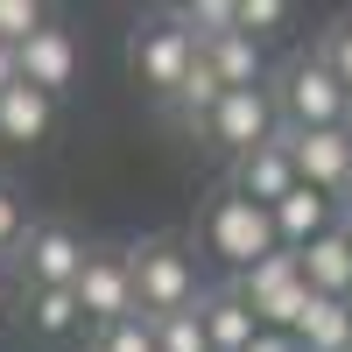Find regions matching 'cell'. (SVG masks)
Here are the masks:
<instances>
[{"label":"cell","mask_w":352,"mask_h":352,"mask_svg":"<svg viewBox=\"0 0 352 352\" xmlns=\"http://www.w3.org/2000/svg\"><path fill=\"white\" fill-rule=\"evenodd\" d=\"M197 324H204V345H212V352H247V345L261 338V317L247 310V296H240L232 282L197 296Z\"/></svg>","instance_id":"cell-12"},{"label":"cell","mask_w":352,"mask_h":352,"mask_svg":"<svg viewBox=\"0 0 352 352\" xmlns=\"http://www.w3.org/2000/svg\"><path fill=\"white\" fill-rule=\"evenodd\" d=\"M345 232H352V204H345Z\"/></svg>","instance_id":"cell-30"},{"label":"cell","mask_w":352,"mask_h":352,"mask_svg":"<svg viewBox=\"0 0 352 352\" xmlns=\"http://www.w3.org/2000/svg\"><path fill=\"white\" fill-rule=\"evenodd\" d=\"M197 240H204V254H219L232 275H247L254 261L282 254L275 212H268V204H254V197H240V190H219V197L197 212Z\"/></svg>","instance_id":"cell-3"},{"label":"cell","mask_w":352,"mask_h":352,"mask_svg":"<svg viewBox=\"0 0 352 352\" xmlns=\"http://www.w3.org/2000/svg\"><path fill=\"white\" fill-rule=\"evenodd\" d=\"M275 134H282V120H275V92H268V85H254V92H226V106L212 113V127H204V141H219L232 162L254 155V148H268Z\"/></svg>","instance_id":"cell-9"},{"label":"cell","mask_w":352,"mask_h":352,"mask_svg":"<svg viewBox=\"0 0 352 352\" xmlns=\"http://www.w3.org/2000/svg\"><path fill=\"white\" fill-rule=\"evenodd\" d=\"M338 219H345V212H338V197H324V190L296 184V190L275 204V240H282V254H303L310 240H324Z\"/></svg>","instance_id":"cell-11"},{"label":"cell","mask_w":352,"mask_h":352,"mask_svg":"<svg viewBox=\"0 0 352 352\" xmlns=\"http://www.w3.org/2000/svg\"><path fill=\"white\" fill-rule=\"evenodd\" d=\"M176 28H184L190 43L232 36V28H240V0H184V8H176Z\"/></svg>","instance_id":"cell-20"},{"label":"cell","mask_w":352,"mask_h":352,"mask_svg":"<svg viewBox=\"0 0 352 352\" xmlns=\"http://www.w3.org/2000/svg\"><path fill=\"white\" fill-rule=\"evenodd\" d=\"M14 317V282H8V261H0V324Z\"/></svg>","instance_id":"cell-29"},{"label":"cell","mask_w":352,"mask_h":352,"mask_svg":"<svg viewBox=\"0 0 352 352\" xmlns=\"http://www.w3.org/2000/svg\"><path fill=\"white\" fill-rule=\"evenodd\" d=\"M78 310H85V324H120V317H141L134 310V268H127V254H113V247H92L85 254V268H78Z\"/></svg>","instance_id":"cell-8"},{"label":"cell","mask_w":352,"mask_h":352,"mask_svg":"<svg viewBox=\"0 0 352 352\" xmlns=\"http://www.w3.org/2000/svg\"><path fill=\"white\" fill-rule=\"evenodd\" d=\"M345 204H352V197H345Z\"/></svg>","instance_id":"cell-32"},{"label":"cell","mask_w":352,"mask_h":352,"mask_svg":"<svg viewBox=\"0 0 352 352\" xmlns=\"http://www.w3.org/2000/svg\"><path fill=\"white\" fill-rule=\"evenodd\" d=\"M296 261H303L310 296H331V303H345V289H352V232H345V219L324 232V240H310Z\"/></svg>","instance_id":"cell-15"},{"label":"cell","mask_w":352,"mask_h":352,"mask_svg":"<svg viewBox=\"0 0 352 352\" xmlns=\"http://www.w3.org/2000/svg\"><path fill=\"white\" fill-rule=\"evenodd\" d=\"M56 134V99L36 92V85H8L0 92V141L8 148H43Z\"/></svg>","instance_id":"cell-14"},{"label":"cell","mask_w":352,"mask_h":352,"mask_svg":"<svg viewBox=\"0 0 352 352\" xmlns=\"http://www.w3.org/2000/svg\"><path fill=\"white\" fill-rule=\"evenodd\" d=\"M127 268H134V310L148 317H176V310H197V261L184 254V240H169V232H148V240L127 247Z\"/></svg>","instance_id":"cell-2"},{"label":"cell","mask_w":352,"mask_h":352,"mask_svg":"<svg viewBox=\"0 0 352 352\" xmlns=\"http://www.w3.org/2000/svg\"><path fill=\"white\" fill-rule=\"evenodd\" d=\"M85 232L71 226V219H36L28 226V240H21V275H28V289H78V268H85Z\"/></svg>","instance_id":"cell-6"},{"label":"cell","mask_w":352,"mask_h":352,"mask_svg":"<svg viewBox=\"0 0 352 352\" xmlns=\"http://www.w3.org/2000/svg\"><path fill=\"white\" fill-rule=\"evenodd\" d=\"M296 345H303V352H352V310L331 303V296H317L310 317L296 324Z\"/></svg>","instance_id":"cell-18"},{"label":"cell","mask_w":352,"mask_h":352,"mask_svg":"<svg viewBox=\"0 0 352 352\" xmlns=\"http://www.w3.org/2000/svg\"><path fill=\"white\" fill-rule=\"evenodd\" d=\"M247 352H303V345H296V338H289V331H261V338H254Z\"/></svg>","instance_id":"cell-27"},{"label":"cell","mask_w":352,"mask_h":352,"mask_svg":"<svg viewBox=\"0 0 352 352\" xmlns=\"http://www.w3.org/2000/svg\"><path fill=\"white\" fill-rule=\"evenodd\" d=\"M317 56H324V64L338 71V85H345V92H352V14L324 28V43H317Z\"/></svg>","instance_id":"cell-26"},{"label":"cell","mask_w":352,"mask_h":352,"mask_svg":"<svg viewBox=\"0 0 352 352\" xmlns=\"http://www.w3.org/2000/svg\"><path fill=\"white\" fill-rule=\"evenodd\" d=\"M14 64H21V85H36V92L64 99L71 85H78V64H85V50H78V36H71L64 21H43L36 36H28V43L14 50Z\"/></svg>","instance_id":"cell-10"},{"label":"cell","mask_w":352,"mask_h":352,"mask_svg":"<svg viewBox=\"0 0 352 352\" xmlns=\"http://www.w3.org/2000/svg\"><path fill=\"white\" fill-rule=\"evenodd\" d=\"M275 120L289 134H317V127H352V92L338 85V71L317 50L289 56L275 78Z\"/></svg>","instance_id":"cell-1"},{"label":"cell","mask_w":352,"mask_h":352,"mask_svg":"<svg viewBox=\"0 0 352 352\" xmlns=\"http://www.w3.org/2000/svg\"><path fill=\"white\" fill-rule=\"evenodd\" d=\"M155 352H212V345H204V324H197V310L155 317Z\"/></svg>","instance_id":"cell-21"},{"label":"cell","mask_w":352,"mask_h":352,"mask_svg":"<svg viewBox=\"0 0 352 352\" xmlns=\"http://www.w3.org/2000/svg\"><path fill=\"white\" fill-rule=\"evenodd\" d=\"M28 324H36L43 338H64L85 324V310H78V289H28Z\"/></svg>","instance_id":"cell-19"},{"label":"cell","mask_w":352,"mask_h":352,"mask_svg":"<svg viewBox=\"0 0 352 352\" xmlns=\"http://www.w3.org/2000/svg\"><path fill=\"white\" fill-rule=\"evenodd\" d=\"M162 106H169V120L184 127V134H204V127H212V113L226 106V85H219V71L197 56V71L176 85V99H162Z\"/></svg>","instance_id":"cell-16"},{"label":"cell","mask_w":352,"mask_h":352,"mask_svg":"<svg viewBox=\"0 0 352 352\" xmlns=\"http://www.w3.org/2000/svg\"><path fill=\"white\" fill-rule=\"evenodd\" d=\"M43 21H50V14H43V0H0V43H8V50H21Z\"/></svg>","instance_id":"cell-24"},{"label":"cell","mask_w":352,"mask_h":352,"mask_svg":"<svg viewBox=\"0 0 352 352\" xmlns=\"http://www.w3.org/2000/svg\"><path fill=\"white\" fill-rule=\"evenodd\" d=\"M197 56L219 71L226 92H254V85H261V43H254V36H240V28H232V36L197 43Z\"/></svg>","instance_id":"cell-17"},{"label":"cell","mask_w":352,"mask_h":352,"mask_svg":"<svg viewBox=\"0 0 352 352\" xmlns=\"http://www.w3.org/2000/svg\"><path fill=\"white\" fill-rule=\"evenodd\" d=\"M92 352H155V324L148 317H120V324H106L92 338Z\"/></svg>","instance_id":"cell-23"},{"label":"cell","mask_w":352,"mask_h":352,"mask_svg":"<svg viewBox=\"0 0 352 352\" xmlns=\"http://www.w3.org/2000/svg\"><path fill=\"white\" fill-rule=\"evenodd\" d=\"M226 190H240V197H254V204H268V212H275V204L296 190V162H289L282 134L268 141V148H254V155L232 162V184H226Z\"/></svg>","instance_id":"cell-13"},{"label":"cell","mask_w":352,"mask_h":352,"mask_svg":"<svg viewBox=\"0 0 352 352\" xmlns=\"http://www.w3.org/2000/svg\"><path fill=\"white\" fill-rule=\"evenodd\" d=\"M8 85H21V64H14V50L0 43V92H8Z\"/></svg>","instance_id":"cell-28"},{"label":"cell","mask_w":352,"mask_h":352,"mask_svg":"<svg viewBox=\"0 0 352 352\" xmlns=\"http://www.w3.org/2000/svg\"><path fill=\"white\" fill-rule=\"evenodd\" d=\"M28 226H36V219H28V204H21V190L8 184V176H0V261H8V254H21V240H28Z\"/></svg>","instance_id":"cell-22"},{"label":"cell","mask_w":352,"mask_h":352,"mask_svg":"<svg viewBox=\"0 0 352 352\" xmlns=\"http://www.w3.org/2000/svg\"><path fill=\"white\" fill-rule=\"evenodd\" d=\"M275 28H289V0H240V36H275Z\"/></svg>","instance_id":"cell-25"},{"label":"cell","mask_w":352,"mask_h":352,"mask_svg":"<svg viewBox=\"0 0 352 352\" xmlns=\"http://www.w3.org/2000/svg\"><path fill=\"white\" fill-rule=\"evenodd\" d=\"M345 310H352V289H345Z\"/></svg>","instance_id":"cell-31"},{"label":"cell","mask_w":352,"mask_h":352,"mask_svg":"<svg viewBox=\"0 0 352 352\" xmlns=\"http://www.w3.org/2000/svg\"><path fill=\"white\" fill-rule=\"evenodd\" d=\"M127 71L148 85L155 99H176V85L197 71V43L176 28V14H155V21H141L127 36Z\"/></svg>","instance_id":"cell-5"},{"label":"cell","mask_w":352,"mask_h":352,"mask_svg":"<svg viewBox=\"0 0 352 352\" xmlns=\"http://www.w3.org/2000/svg\"><path fill=\"white\" fill-rule=\"evenodd\" d=\"M282 148L296 162V184L324 190V197H352V127H317V134H289Z\"/></svg>","instance_id":"cell-7"},{"label":"cell","mask_w":352,"mask_h":352,"mask_svg":"<svg viewBox=\"0 0 352 352\" xmlns=\"http://www.w3.org/2000/svg\"><path fill=\"white\" fill-rule=\"evenodd\" d=\"M232 289L247 296V310L261 317V331H289L296 338V324L310 317V282H303V261L296 254H268V261H254L247 275H232Z\"/></svg>","instance_id":"cell-4"}]
</instances>
